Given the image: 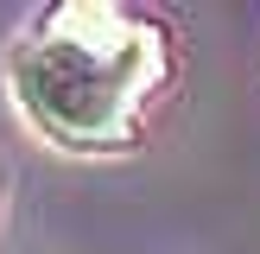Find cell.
Here are the masks:
<instances>
[{"label":"cell","instance_id":"6da1fadb","mask_svg":"<svg viewBox=\"0 0 260 254\" xmlns=\"http://www.w3.org/2000/svg\"><path fill=\"white\" fill-rule=\"evenodd\" d=\"M172 83V38L152 13L114 0H63L13 45L7 89L25 127L57 152L108 159L140 146L146 102Z\"/></svg>","mask_w":260,"mask_h":254}]
</instances>
